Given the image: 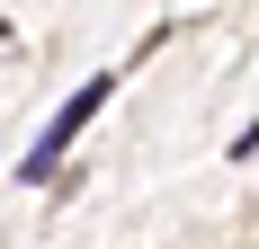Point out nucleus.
<instances>
[{
    "instance_id": "2",
    "label": "nucleus",
    "mask_w": 259,
    "mask_h": 249,
    "mask_svg": "<svg viewBox=\"0 0 259 249\" xmlns=\"http://www.w3.org/2000/svg\"><path fill=\"white\" fill-rule=\"evenodd\" d=\"M0 36H9V18H0Z\"/></svg>"
},
{
    "instance_id": "1",
    "label": "nucleus",
    "mask_w": 259,
    "mask_h": 249,
    "mask_svg": "<svg viewBox=\"0 0 259 249\" xmlns=\"http://www.w3.org/2000/svg\"><path fill=\"white\" fill-rule=\"evenodd\" d=\"M107 98H116V80H107V72H99V80H80L72 98H63V116H54L45 134L27 143V160H18V178H27V187H45V178H54V160H63V143H80V125L99 116Z\"/></svg>"
}]
</instances>
